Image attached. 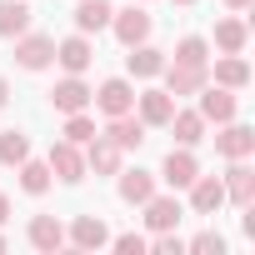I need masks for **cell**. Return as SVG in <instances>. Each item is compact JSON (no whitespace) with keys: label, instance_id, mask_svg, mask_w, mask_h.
I'll return each instance as SVG.
<instances>
[{"label":"cell","instance_id":"19","mask_svg":"<svg viewBox=\"0 0 255 255\" xmlns=\"http://www.w3.org/2000/svg\"><path fill=\"white\" fill-rule=\"evenodd\" d=\"M180 215H185V210H180L175 195H150V200H145V225H150V230H175Z\"/></svg>","mask_w":255,"mask_h":255},{"label":"cell","instance_id":"2","mask_svg":"<svg viewBox=\"0 0 255 255\" xmlns=\"http://www.w3.org/2000/svg\"><path fill=\"white\" fill-rule=\"evenodd\" d=\"M90 105H100L105 120H110V115H125V110H135V85L125 80V75H115V80H105L100 90H90Z\"/></svg>","mask_w":255,"mask_h":255},{"label":"cell","instance_id":"33","mask_svg":"<svg viewBox=\"0 0 255 255\" xmlns=\"http://www.w3.org/2000/svg\"><path fill=\"white\" fill-rule=\"evenodd\" d=\"M5 220H10V195L0 190V225H5Z\"/></svg>","mask_w":255,"mask_h":255},{"label":"cell","instance_id":"35","mask_svg":"<svg viewBox=\"0 0 255 255\" xmlns=\"http://www.w3.org/2000/svg\"><path fill=\"white\" fill-rule=\"evenodd\" d=\"M225 5H230V10H245V5H255V0H225Z\"/></svg>","mask_w":255,"mask_h":255},{"label":"cell","instance_id":"10","mask_svg":"<svg viewBox=\"0 0 255 255\" xmlns=\"http://www.w3.org/2000/svg\"><path fill=\"white\" fill-rule=\"evenodd\" d=\"M195 175H200V160L190 155V145L170 150V155H165V165H160V180H165L170 190H185V185H190Z\"/></svg>","mask_w":255,"mask_h":255},{"label":"cell","instance_id":"15","mask_svg":"<svg viewBox=\"0 0 255 255\" xmlns=\"http://www.w3.org/2000/svg\"><path fill=\"white\" fill-rule=\"evenodd\" d=\"M135 110L145 125H165L175 115V95L170 90H135Z\"/></svg>","mask_w":255,"mask_h":255},{"label":"cell","instance_id":"8","mask_svg":"<svg viewBox=\"0 0 255 255\" xmlns=\"http://www.w3.org/2000/svg\"><path fill=\"white\" fill-rule=\"evenodd\" d=\"M165 90L170 95H195L205 80H210V65H180V60H165Z\"/></svg>","mask_w":255,"mask_h":255},{"label":"cell","instance_id":"34","mask_svg":"<svg viewBox=\"0 0 255 255\" xmlns=\"http://www.w3.org/2000/svg\"><path fill=\"white\" fill-rule=\"evenodd\" d=\"M5 100H10V80L0 75V110H5Z\"/></svg>","mask_w":255,"mask_h":255},{"label":"cell","instance_id":"27","mask_svg":"<svg viewBox=\"0 0 255 255\" xmlns=\"http://www.w3.org/2000/svg\"><path fill=\"white\" fill-rule=\"evenodd\" d=\"M25 155H30L25 130H0V165H20Z\"/></svg>","mask_w":255,"mask_h":255},{"label":"cell","instance_id":"14","mask_svg":"<svg viewBox=\"0 0 255 255\" xmlns=\"http://www.w3.org/2000/svg\"><path fill=\"white\" fill-rule=\"evenodd\" d=\"M220 185H225V200H235L240 210L255 200V170H250L245 160H230V170L220 175Z\"/></svg>","mask_w":255,"mask_h":255},{"label":"cell","instance_id":"25","mask_svg":"<svg viewBox=\"0 0 255 255\" xmlns=\"http://www.w3.org/2000/svg\"><path fill=\"white\" fill-rule=\"evenodd\" d=\"M215 85H225V90H245V85H250V65H245V55H220V60H215Z\"/></svg>","mask_w":255,"mask_h":255},{"label":"cell","instance_id":"26","mask_svg":"<svg viewBox=\"0 0 255 255\" xmlns=\"http://www.w3.org/2000/svg\"><path fill=\"white\" fill-rule=\"evenodd\" d=\"M50 180H55V175H50V165H45V160H30V155L20 160V190H25V195H45V190H50Z\"/></svg>","mask_w":255,"mask_h":255},{"label":"cell","instance_id":"21","mask_svg":"<svg viewBox=\"0 0 255 255\" xmlns=\"http://www.w3.org/2000/svg\"><path fill=\"white\" fill-rule=\"evenodd\" d=\"M110 0H80V5H75V30L80 35H95V30H105L110 25Z\"/></svg>","mask_w":255,"mask_h":255},{"label":"cell","instance_id":"12","mask_svg":"<svg viewBox=\"0 0 255 255\" xmlns=\"http://www.w3.org/2000/svg\"><path fill=\"white\" fill-rule=\"evenodd\" d=\"M50 105L60 110V115H75V110H90V85L80 80V75H65L55 90H50Z\"/></svg>","mask_w":255,"mask_h":255},{"label":"cell","instance_id":"31","mask_svg":"<svg viewBox=\"0 0 255 255\" xmlns=\"http://www.w3.org/2000/svg\"><path fill=\"white\" fill-rule=\"evenodd\" d=\"M155 250H160V255H180V250H185V240H180L175 230H155Z\"/></svg>","mask_w":255,"mask_h":255},{"label":"cell","instance_id":"5","mask_svg":"<svg viewBox=\"0 0 255 255\" xmlns=\"http://www.w3.org/2000/svg\"><path fill=\"white\" fill-rule=\"evenodd\" d=\"M195 95H200V115L215 120V125H225V120L240 115V100H235V90H225V85H200Z\"/></svg>","mask_w":255,"mask_h":255},{"label":"cell","instance_id":"13","mask_svg":"<svg viewBox=\"0 0 255 255\" xmlns=\"http://www.w3.org/2000/svg\"><path fill=\"white\" fill-rule=\"evenodd\" d=\"M120 160H125V150H120L115 140H105V135L85 140V170H95V175H115Z\"/></svg>","mask_w":255,"mask_h":255},{"label":"cell","instance_id":"11","mask_svg":"<svg viewBox=\"0 0 255 255\" xmlns=\"http://www.w3.org/2000/svg\"><path fill=\"white\" fill-rule=\"evenodd\" d=\"M185 190H190V210H195V215H215V210L225 205V185H220V175H195Z\"/></svg>","mask_w":255,"mask_h":255},{"label":"cell","instance_id":"29","mask_svg":"<svg viewBox=\"0 0 255 255\" xmlns=\"http://www.w3.org/2000/svg\"><path fill=\"white\" fill-rule=\"evenodd\" d=\"M175 60H180V65H210V45H205L200 35H185V40L175 45Z\"/></svg>","mask_w":255,"mask_h":255},{"label":"cell","instance_id":"7","mask_svg":"<svg viewBox=\"0 0 255 255\" xmlns=\"http://www.w3.org/2000/svg\"><path fill=\"white\" fill-rule=\"evenodd\" d=\"M215 150H220L225 160H250V155H255V130L240 125V120H225V130L215 135Z\"/></svg>","mask_w":255,"mask_h":255},{"label":"cell","instance_id":"30","mask_svg":"<svg viewBox=\"0 0 255 255\" xmlns=\"http://www.w3.org/2000/svg\"><path fill=\"white\" fill-rule=\"evenodd\" d=\"M190 250H200V255H225V240H220L215 230H200V235L190 240Z\"/></svg>","mask_w":255,"mask_h":255},{"label":"cell","instance_id":"1","mask_svg":"<svg viewBox=\"0 0 255 255\" xmlns=\"http://www.w3.org/2000/svg\"><path fill=\"white\" fill-rule=\"evenodd\" d=\"M45 165H50V175H55V180H65V185H80V180L90 175V170H85V150H80V145H70V140L50 145Z\"/></svg>","mask_w":255,"mask_h":255},{"label":"cell","instance_id":"17","mask_svg":"<svg viewBox=\"0 0 255 255\" xmlns=\"http://www.w3.org/2000/svg\"><path fill=\"white\" fill-rule=\"evenodd\" d=\"M125 70H130L135 80H155L160 70H165V50H155V45H130V55H125Z\"/></svg>","mask_w":255,"mask_h":255},{"label":"cell","instance_id":"23","mask_svg":"<svg viewBox=\"0 0 255 255\" xmlns=\"http://www.w3.org/2000/svg\"><path fill=\"white\" fill-rule=\"evenodd\" d=\"M245 40H250V30H245V20H215V50L220 55H245Z\"/></svg>","mask_w":255,"mask_h":255},{"label":"cell","instance_id":"9","mask_svg":"<svg viewBox=\"0 0 255 255\" xmlns=\"http://www.w3.org/2000/svg\"><path fill=\"white\" fill-rule=\"evenodd\" d=\"M55 60L70 70V75H85L90 70V60H95V45H90V35H70V40H55Z\"/></svg>","mask_w":255,"mask_h":255},{"label":"cell","instance_id":"28","mask_svg":"<svg viewBox=\"0 0 255 255\" xmlns=\"http://www.w3.org/2000/svg\"><path fill=\"white\" fill-rule=\"evenodd\" d=\"M100 130H95V120L85 115V110H75V115H65V140L70 145H85V140H95Z\"/></svg>","mask_w":255,"mask_h":255},{"label":"cell","instance_id":"4","mask_svg":"<svg viewBox=\"0 0 255 255\" xmlns=\"http://www.w3.org/2000/svg\"><path fill=\"white\" fill-rule=\"evenodd\" d=\"M110 30H115V40L130 50V45H140V40H150V15L140 10V5H125V10H115L110 15Z\"/></svg>","mask_w":255,"mask_h":255},{"label":"cell","instance_id":"22","mask_svg":"<svg viewBox=\"0 0 255 255\" xmlns=\"http://www.w3.org/2000/svg\"><path fill=\"white\" fill-rule=\"evenodd\" d=\"M30 30V5L25 0H0V40H15Z\"/></svg>","mask_w":255,"mask_h":255},{"label":"cell","instance_id":"20","mask_svg":"<svg viewBox=\"0 0 255 255\" xmlns=\"http://www.w3.org/2000/svg\"><path fill=\"white\" fill-rule=\"evenodd\" d=\"M25 235H30V245H35V250H45V255H55V250L65 245V225H60L55 215H35Z\"/></svg>","mask_w":255,"mask_h":255},{"label":"cell","instance_id":"36","mask_svg":"<svg viewBox=\"0 0 255 255\" xmlns=\"http://www.w3.org/2000/svg\"><path fill=\"white\" fill-rule=\"evenodd\" d=\"M175 5H195V0H175Z\"/></svg>","mask_w":255,"mask_h":255},{"label":"cell","instance_id":"24","mask_svg":"<svg viewBox=\"0 0 255 255\" xmlns=\"http://www.w3.org/2000/svg\"><path fill=\"white\" fill-rule=\"evenodd\" d=\"M165 125L175 130L180 145H200V140H205V115H200V110H175Z\"/></svg>","mask_w":255,"mask_h":255},{"label":"cell","instance_id":"3","mask_svg":"<svg viewBox=\"0 0 255 255\" xmlns=\"http://www.w3.org/2000/svg\"><path fill=\"white\" fill-rule=\"evenodd\" d=\"M55 60V35H15V65L20 70H45Z\"/></svg>","mask_w":255,"mask_h":255},{"label":"cell","instance_id":"6","mask_svg":"<svg viewBox=\"0 0 255 255\" xmlns=\"http://www.w3.org/2000/svg\"><path fill=\"white\" fill-rule=\"evenodd\" d=\"M105 140H115L120 150H140L145 145V120L135 115V110H125V115H110V125L100 130Z\"/></svg>","mask_w":255,"mask_h":255},{"label":"cell","instance_id":"16","mask_svg":"<svg viewBox=\"0 0 255 255\" xmlns=\"http://www.w3.org/2000/svg\"><path fill=\"white\" fill-rule=\"evenodd\" d=\"M65 240H70L75 250H100V245H110V230H105L100 215H80V220L65 230Z\"/></svg>","mask_w":255,"mask_h":255},{"label":"cell","instance_id":"18","mask_svg":"<svg viewBox=\"0 0 255 255\" xmlns=\"http://www.w3.org/2000/svg\"><path fill=\"white\" fill-rule=\"evenodd\" d=\"M115 175H120V200H125V205H145V200L155 195V175L140 170V165H135V170H115Z\"/></svg>","mask_w":255,"mask_h":255},{"label":"cell","instance_id":"32","mask_svg":"<svg viewBox=\"0 0 255 255\" xmlns=\"http://www.w3.org/2000/svg\"><path fill=\"white\" fill-rule=\"evenodd\" d=\"M115 250H120V255H140V250H145V235H135V230H130V235H115Z\"/></svg>","mask_w":255,"mask_h":255},{"label":"cell","instance_id":"37","mask_svg":"<svg viewBox=\"0 0 255 255\" xmlns=\"http://www.w3.org/2000/svg\"><path fill=\"white\" fill-rule=\"evenodd\" d=\"M0 250H5V235H0Z\"/></svg>","mask_w":255,"mask_h":255}]
</instances>
